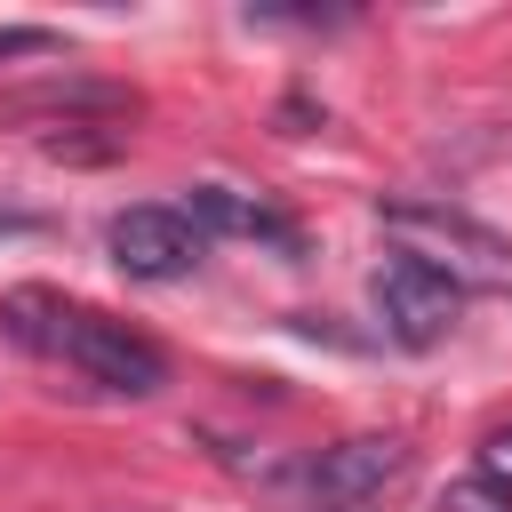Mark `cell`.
<instances>
[{
    "mask_svg": "<svg viewBox=\"0 0 512 512\" xmlns=\"http://www.w3.org/2000/svg\"><path fill=\"white\" fill-rule=\"evenodd\" d=\"M376 224L400 240V256H416V264L448 272L456 288H464V280H504V272H512V240H504V232H488L480 216L448 208V200H384V208H376Z\"/></svg>",
    "mask_w": 512,
    "mask_h": 512,
    "instance_id": "6da1fadb",
    "label": "cell"
},
{
    "mask_svg": "<svg viewBox=\"0 0 512 512\" xmlns=\"http://www.w3.org/2000/svg\"><path fill=\"white\" fill-rule=\"evenodd\" d=\"M440 512H512V496L472 472V480H448V488H440Z\"/></svg>",
    "mask_w": 512,
    "mask_h": 512,
    "instance_id": "30bf717a",
    "label": "cell"
},
{
    "mask_svg": "<svg viewBox=\"0 0 512 512\" xmlns=\"http://www.w3.org/2000/svg\"><path fill=\"white\" fill-rule=\"evenodd\" d=\"M368 304H376V320H384V336H392V344L424 352V344H440V336L456 328L464 288H456L448 272L416 264V256H384V264L368 272Z\"/></svg>",
    "mask_w": 512,
    "mask_h": 512,
    "instance_id": "7a4b0ae2",
    "label": "cell"
},
{
    "mask_svg": "<svg viewBox=\"0 0 512 512\" xmlns=\"http://www.w3.org/2000/svg\"><path fill=\"white\" fill-rule=\"evenodd\" d=\"M104 240H112V264L128 280H176V272H192L208 256V240H200V224L184 208H120Z\"/></svg>",
    "mask_w": 512,
    "mask_h": 512,
    "instance_id": "277c9868",
    "label": "cell"
},
{
    "mask_svg": "<svg viewBox=\"0 0 512 512\" xmlns=\"http://www.w3.org/2000/svg\"><path fill=\"white\" fill-rule=\"evenodd\" d=\"M392 472H400V440L392 432H352V440H336L304 464V496H312V512H352V504H376Z\"/></svg>",
    "mask_w": 512,
    "mask_h": 512,
    "instance_id": "5b68a950",
    "label": "cell"
},
{
    "mask_svg": "<svg viewBox=\"0 0 512 512\" xmlns=\"http://www.w3.org/2000/svg\"><path fill=\"white\" fill-rule=\"evenodd\" d=\"M16 104L24 112H64V120H80V112H136V96L128 88H104V80H40Z\"/></svg>",
    "mask_w": 512,
    "mask_h": 512,
    "instance_id": "ba28073f",
    "label": "cell"
},
{
    "mask_svg": "<svg viewBox=\"0 0 512 512\" xmlns=\"http://www.w3.org/2000/svg\"><path fill=\"white\" fill-rule=\"evenodd\" d=\"M120 144H128V128H104V120H56V128H40V152H48V160H64V168L120 160Z\"/></svg>",
    "mask_w": 512,
    "mask_h": 512,
    "instance_id": "9c48e42d",
    "label": "cell"
},
{
    "mask_svg": "<svg viewBox=\"0 0 512 512\" xmlns=\"http://www.w3.org/2000/svg\"><path fill=\"white\" fill-rule=\"evenodd\" d=\"M0 328H8L24 352H64V328H72V312H64L48 288H16V296L0 304Z\"/></svg>",
    "mask_w": 512,
    "mask_h": 512,
    "instance_id": "52a82bcc",
    "label": "cell"
},
{
    "mask_svg": "<svg viewBox=\"0 0 512 512\" xmlns=\"http://www.w3.org/2000/svg\"><path fill=\"white\" fill-rule=\"evenodd\" d=\"M192 224H200V240L208 232H248V240H272V248H296V232L264 208V200H240V192H224V184H192V208H184Z\"/></svg>",
    "mask_w": 512,
    "mask_h": 512,
    "instance_id": "8992f818",
    "label": "cell"
},
{
    "mask_svg": "<svg viewBox=\"0 0 512 512\" xmlns=\"http://www.w3.org/2000/svg\"><path fill=\"white\" fill-rule=\"evenodd\" d=\"M64 360H72L88 384L120 392V400H152V392L168 384V352H160L152 336H136L128 320H104V312H72Z\"/></svg>",
    "mask_w": 512,
    "mask_h": 512,
    "instance_id": "3957f363",
    "label": "cell"
},
{
    "mask_svg": "<svg viewBox=\"0 0 512 512\" xmlns=\"http://www.w3.org/2000/svg\"><path fill=\"white\" fill-rule=\"evenodd\" d=\"M480 480H496V488L512 480V432H488L480 440Z\"/></svg>",
    "mask_w": 512,
    "mask_h": 512,
    "instance_id": "8fae6325",
    "label": "cell"
},
{
    "mask_svg": "<svg viewBox=\"0 0 512 512\" xmlns=\"http://www.w3.org/2000/svg\"><path fill=\"white\" fill-rule=\"evenodd\" d=\"M40 48H48L40 24H0V56H40Z\"/></svg>",
    "mask_w": 512,
    "mask_h": 512,
    "instance_id": "7c38bea8",
    "label": "cell"
}]
</instances>
